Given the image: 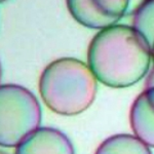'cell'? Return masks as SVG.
<instances>
[{
  "label": "cell",
  "instance_id": "obj_1",
  "mask_svg": "<svg viewBox=\"0 0 154 154\" xmlns=\"http://www.w3.org/2000/svg\"><path fill=\"white\" fill-rule=\"evenodd\" d=\"M151 61L149 42L128 25L100 30L88 46V65L98 81L109 88L138 83L148 74Z\"/></svg>",
  "mask_w": 154,
  "mask_h": 154
},
{
  "label": "cell",
  "instance_id": "obj_2",
  "mask_svg": "<svg viewBox=\"0 0 154 154\" xmlns=\"http://www.w3.org/2000/svg\"><path fill=\"white\" fill-rule=\"evenodd\" d=\"M98 79L88 64L74 58H61L45 67L39 79V91L53 112L73 116L94 103Z\"/></svg>",
  "mask_w": 154,
  "mask_h": 154
},
{
  "label": "cell",
  "instance_id": "obj_3",
  "mask_svg": "<svg viewBox=\"0 0 154 154\" xmlns=\"http://www.w3.org/2000/svg\"><path fill=\"white\" fill-rule=\"evenodd\" d=\"M40 122V104L29 89L18 84L0 85V146L17 147Z\"/></svg>",
  "mask_w": 154,
  "mask_h": 154
},
{
  "label": "cell",
  "instance_id": "obj_4",
  "mask_svg": "<svg viewBox=\"0 0 154 154\" xmlns=\"http://www.w3.org/2000/svg\"><path fill=\"white\" fill-rule=\"evenodd\" d=\"M71 16L80 25L102 30L117 25L130 0H66Z\"/></svg>",
  "mask_w": 154,
  "mask_h": 154
},
{
  "label": "cell",
  "instance_id": "obj_5",
  "mask_svg": "<svg viewBox=\"0 0 154 154\" xmlns=\"http://www.w3.org/2000/svg\"><path fill=\"white\" fill-rule=\"evenodd\" d=\"M14 154H74V148L61 131L38 128L17 146Z\"/></svg>",
  "mask_w": 154,
  "mask_h": 154
},
{
  "label": "cell",
  "instance_id": "obj_6",
  "mask_svg": "<svg viewBox=\"0 0 154 154\" xmlns=\"http://www.w3.org/2000/svg\"><path fill=\"white\" fill-rule=\"evenodd\" d=\"M134 135L154 148V85L147 86L134 101L130 111Z\"/></svg>",
  "mask_w": 154,
  "mask_h": 154
},
{
  "label": "cell",
  "instance_id": "obj_7",
  "mask_svg": "<svg viewBox=\"0 0 154 154\" xmlns=\"http://www.w3.org/2000/svg\"><path fill=\"white\" fill-rule=\"evenodd\" d=\"M95 154H152V151L135 135L118 134L106 139Z\"/></svg>",
  "mask_w": 154,
  "mask_h": 154
},
{
  "label": "cell",
  "instance_id": "obj_8",
  "mask_svg": "<svg viewBox=\"0 0 154 154\" xmlns=\"http://www.w3.org/2000/svg\"><path fill=\"white\" fill-rule=\"evenodd\" d=\"M133 28L144 36L151 46L154 43V0H144L133 16Z\"/></svg>",
  "mask_w": 154,
  "mask_h": 154
},
{
  "label": "cell",
  "instance_id": "obj_9",
  "mask_svg": "<svg viewBox=\"0 0 154 154\" xmlns=\"http://www.w3.org/2000/svg\"><path fill=\"white\" fill-rule=\"evenodd\" d=\"M151 58H152V62L154 65V43H153V45L151 46ZM153 85H154V66L151 72L149 73V75L147 76V78H146L145 88H147V86H153Z\"/></svg>",
  "mask_w": 154,
  "mask_h": 154
},
{
  "label": "cell",
  "instance_id": "obj_10",
  "mask_svg": "<svg viewBox=\"0 0 154 154\" xmlns=\"http://www.w3.org/2000/svg\"><path fill=\"white\" fill-rule=\"evenodd\" d=\"M1 77H2V69H1V64H0V81H1Z\"/></svg>",
  "mask_w": 154,
  "mask_h": 154
},
{
  "label": "cell",
  "instance_id": "obj_11",
  "mask_svg": "<svg viewBox=\"0 0 154 154\" xmlns=\"http://www.w3.org/2000/svg\"><path fill=\"white\" fill-rule=\"evenodd\" d=\"M0 154H7V153H6V152H3V151L0 150Z\"/></svg>",
  "mask_w": 154,
  "mask_h": 154
},
{
  "label": "cell",
  "instance_id": "obj_12",
  "mask_svg": "<svg viewBox=\"0 0 154 154\" xmlns=\"http://www.w3.org/2000/svg\"><path fill=\"white\" fill-rule=\"evenodd\" d=\"M4 1H6V0H0V3H2V2H4Z\"/></svg>",
  "mask_w": 154,
  "mask_h": 154
}]
</instances>
